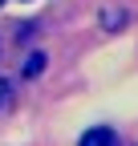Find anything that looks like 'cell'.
<instances>
[{"mask_svg":"<svg viewBox=\"0 0 138 146\" xmlns=\"http://www.w3.org/2000/svg\"><path fill=\"white\" fill-rule=\"evenodd\" d=\"M81 146H118V134L110 126H94V130L81 134Z\"/></svg>","mask_w":138,"mask_h":146,"instance_id":"1","label":"cell"},{"mask_svg":"<svg viewBox=\"0 0 138 146\" xmlns=\"http://www.w3.org/2000/svg\"><path fill=\"white\" fill-rule=\"evenodd\" d=\"M41 69H45V53H33L25 61V77H41Z\"/></svg>","mask_w":138,"mask_h":146,"instance_id":"2","label":"cell"},{"mask_svg":"<svg viewBox=\"0 0 138 146\" xmlns=\"http://www.w3.org/2000/svg\"><path fill=\"white\" fill-rule=\"evenodd\" d=\"M0 4H4V0H0Z\"/></svg>","mask_w":138,"mask_h":146,"instance_id":"4","label":"cell"},{"mask_svg":"<svg viewBox=\"0 0 138 146\" xmlns=\"http://www.w3.org/2000/svg\"><path fill=\"white\" fill-rule=\"evenodd\" d=\"M8 102H12V89H8L4 77H0V110H8Z\"/></svg>","mask_w":138,"mask_h":146,"instance_id":"3","label":"cell"}]
</instances>
